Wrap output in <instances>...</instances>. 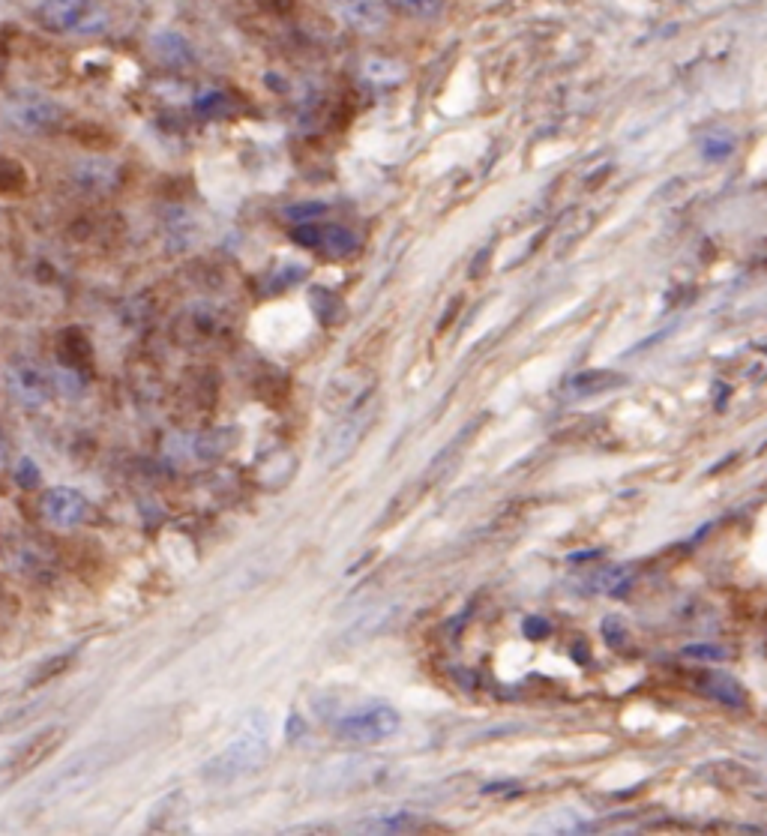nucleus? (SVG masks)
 <instances>
[{"label":"nucleus","mask_w":767,"mask_h":836,"mask_svg":"<svg viewBox=\"0 0 767 836\" xmlns=\"http://www.w3.org/2000/svg\"><path fill=\"white\" fill-rule=\"evenodd\" d=\"M270 756V717L264 711H252L246 714V720L240 723L234 741L216 753L207 765H204V780L210 783H231V780H243L249 774H255L258 768H264Z\"/></svg>","instance_id":"1"},{"label":"nucleus","mask_w":767,"mask_h":836,"mask_svg":"<svg viewBox=\"0 0 767 836\" xmlns=\"http://www.w3.org/2000/svg\"><path fill=\"white\" fill-rule=\"evenodd\" d=\"M399 726H402V717L393 705L363 702L354 711L333 720V735L339 741H348V744L372 747V744H381V741L393 738L399 732Z\"/></svg>","instance_id":"2"},{"label":"nucleus","mask_w":767,"mask_h":836,"mask_svg":"<svg viewBox=\"0 0 767 836\" xmlns=\"http://www.w3.org/2000/svg\"><path fill=\"white\" fill-rule=\"evenodd\" d=\"M36 21L54 33H99L108 27V12L99 0H39Z\"/></svg>","instance_id":"3"},{"label":"nucleus","mask_w":767,"mask_h":836,"mask_svg":"<svg viewBox=\"0 0 767 836\" xmlns=\"http://www.w3.org/2000/svg\"><path fill=\"white\" fill-rule=\"evenodd\" d=\"M9 117L24 132H45L60 120V105L36 90H21L9 99Z\"/></svg>","instance_id":"4"},{"label":"nucleus","mask_w":767,"mask_h":836,"mask_svg":"<svg viewBox=\"0 0 767 836\" xmlns=\"http://www.w3.org/2000/svg\"><path fill=\"white\" fill-rule=\"evenodd\" d=\"M66 741V729L63 726H45L39 729L36 735H30L18 750L15 756L9 759V777H27L30 771H36L42 762H48Z\"/></svg>","instance_id":"5"},{"label":"nucleus","mask_w":767,"mask_h":836,"mask_svg":"<svg viewBox=\"0 0 767 836\" xmlns=\"http://www.w3.org/2000/svg\"><path fill=\"white\" fill-rule=\"evenodd\" d=\"M6 384H9V393L27 408H42L51 399V381L36 363H27V360L12 363L6 369Z\"/></svg>","instance_id":"6"},{"label":"nucleus","mask_w":767,"mask_h":836,"mask_svg":"<svg viewBox=\"0 0 767 836\" xmlns=\"http://www.w3.org/2000/svg\"><path fill=\"white\" fill-rule=\"evenodd\" d=\"M381 780V768L372 762H360V759H348V762H336L327 765L315 774V789H327V792H345V789H360Z\"/></svg>","instance_id":"7"},{"label":"nucleus","mask_w":767,"mask_h":836,"mask_svg":"<svg viewBox=\"0 0 767 836\" xmlns=\"http://www.w3.org/2000/svg\"><path fill=\"white\" fill-rule=\"evenodd\" d=\"M42 513L57 528H75L87 516V498L72 486L48 489L42 498Z\"/></svg>","instance_id":"8"},{"label":"nucleus","mask_w":767,"mask_h":836,"mask_svg":"<svg viewBox=\"0 0 767 836\" xmlns=\"http://www.w3.org/2000/svg\"><path fill=\"white\" fill-rule=\"evenodd\" d=\"M333 6L336 15L357 33H378L390 21L384 0H333Z\"/></svg>","instance_id":"9"},{"label":"nucleus","mask_w":767,"mask_h":836,"mask_svg":"<svg viewBox=\"0 0 767 836\" xmlns=\"http://www.w3.org/2000/svg\"><path fill=\"white\" fill-rule=\"evenodd\" d=\"M294 240L312 249H321L324 255H351L357 249V240L342 225H303L294 231Z\"/></svg>","instance_id":"10"},{"label":"nucleus","mask_w":767,"mask_h":836,"mask_svg":"<svg viewBox=\"0 0 767 836\" xmlns=\"http://www.w3.org/2000/svg\"><path fill=\"white\" fill-rule=\"evenodd\" d=\"M702 690H705L714 702H720V705H726V708H735V711L747 708V702H750L744 684H741L738 678L726 675V672H708V675L702 678Z\"/></svg>","instance_id":"11"},{"label":"nucleus","mask_w":767,"mask_h":836,"mask_svg":"<svg viewBox=\"0 0 767 836\" xmlns=\"http://www.w3.org/2000/svg\"><path fill=\"white\" fill-rule=\"evenodd\" d=\"M75 180L84 189H108L114 183V165L105 159H84L75 168Z\"/></svg>","instance_id":"12"},{"label":"nucleus","mask_w":767,"mask_h":836,"mask_svg":"<svg viewBox=\"0 0 767 836\" xmlns=\"http://www.w3.org/2000/svg\"><path fill=\"white\" fill-rule=\"evenodd\" d=\"M363 75L372 81V84H396L405 78V66L390 60V57H369L363 63Z\"/></svg>","instance_id":"13"},{"label":"nucleus","mask_w":767,"mask_h":836,"mask_svg":"<svg viewBox=\"0 0 767 836\" xmlns=\"http://www.w3.org/2000/svg\"><path fill=\"white\" fill-rule=\"evenodd\" d=\"M621 384H627V378H621V375H612V372H597V369H591V372H582L579 378H573V390L576 393H588V396H594V393H606V390H612V387H621Z\"/></svg>","instance_id":"14"},{"label":"nucleus","mask_w":767,"mask_h":836,"mask_svg":"<svg viewBox=\"0 0 767 836\" xmlns=\"http://www.w3.org/2000/svg\"><path fill=\"white\" fill-rule=\"evenodd\" d=\"M153 48L165 57V63H180L177 57H189V48H186L183 36H177V33H159L153 39Z\"/></svg>","instance_id":"15"},{"label":"nucleus","mask_w":767,"mask_h":836,"mask_svg":"<svg viewBox=\"0 0 767 836\" xmlns=\"http://www.w3.org/2000/svg\"><path fill=\"white\" fill-rule=\"evenodd\" d=\"M393 3L414 18H438L447 6V0H393Z\"/></svg>","instance_id":"16"},{"label":"nucleus","mask_w":767,"mask_h":836,"mask_svg":"<svg viewBox=\"0 0 767 836\" xmlns=\"http://www.w3.org/2000/svg\"><path fill=\"white\" fill-rule=\"evenodd\" d=\"M684 657H693V660H702V663H720V660H726V651L717 648V645H687Z\"/></svg>","instance_id":"17"},{"label":"nucleus","mask_w":767,"mask_h":836,"mask_svg":"<svg viewBox=\"0 0 767 836\" xmlns=\"http://www.w3.org/2000/svg\"><path fill=\"white\" fill-rule=\"evenodd\" d=\"M324 210H327V204H321V201H303V204H297V207H288V210H285V216H288V219L303 222V219H315V216H321Z\"/></svg>","instance_id":"18"},{"label":"nucleus","mask_w":767,"mask_h":836,"mask_svg":"<svg viewBox=\"0 0 767 836\" xmlns=\"http://www.w3.org/2000/svg\"><path fill=\"white\" fill-rule=\"evenodd\" d=\"M603 633H606L609 648H615V651L627 642V627H624L618 618H606V621H603Z\"/></svg>","instance_id":"19"},{"label":"nucleus","mask_w":767,"mask_h":836,"mask_svg":"<svg viewBox=\"0 0 767 836\" xmlns=\"http://www.w3.org/2000/svg\"><path fill=\"white\" fill-rule=\"evenodd\" d=\"M69 666V657H51V663H45L39 672H33V678H30V684H42V681H51V678H57L63 669Z\"/></svg>","instance_id":"20"},{"label":"nucleus","mask_w":767,"mask_h":836,"mask_svg":"<svg viewBox=\"0 0 767 836\" xmlns=\"http://www.w3.org/2000/svg\"><path fill=\"white\" fill-rule=\"evenodd\" d=\"M522 630H525L528 639H546L552 633V624L546 618H540V615H531V618H525Z\"/></svg>","instance_id":"21"},{"label":"nucleus","mask_w":767,"mask_h":836,"mask_svg":"<svg viewBox=\"0 0 767 836\" xmlns=\"http://www.w3.org/2000/svg\"><path fill=\"white\" fill-rule=\"evenodd\" d=\"M729 150H732V138H726L723 144H720L717 135H714L711 141H705V156H708V159H726Z\"/></svg>","instance_id":"22"},{"label":"nucleus","mask_w":767,"mask_h":836,"mask_svg":"<svg viewBox=\"0 0 767 836\" xmlns=\"http://www.w3.org/2000/svg\"><path fill=\"white\" fill-rule=\"evenodd\" d=\"M15 477H18L24 486H36V483H39V471H36V465H33L30 459H21V465L15 468Z\"/></svg>","instance_id":"23"},{"label":"nucleus","mask_w":767,"mask_h":836,"mask_svg":"<svg viewBox=\"0 0 767 836\" xmlns=\"http://www.w3.org/2000/svg\"><path fill=\"white\" fill-rule=\"evenodd\" d=\"M0 462H3V444H0Z\"/></svg>","instance_id":"24"}]
</instances>
